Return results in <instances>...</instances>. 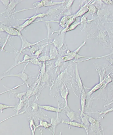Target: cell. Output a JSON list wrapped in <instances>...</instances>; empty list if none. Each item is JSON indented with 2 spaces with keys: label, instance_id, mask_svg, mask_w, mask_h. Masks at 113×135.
<instances>
[{
  "label": "cell",
  "instance_id": "cell-1",
  "mask_svg": "<svg viewBox=\"0 0 113 135\" xmlns=\"http://www.w3.org/2000/svg\"><path fill=\"white\" fill-rule=\"evenodd\" d=\"M20 37L21 40L22 45L21 47V49L20 50H15V60L16 64L17 63V62L18 59H19V57L20 56V54H22V52L25 49H27V48L32 47V46H34V45H37V44L40 43V42L45 41V40L47 39V38H49V37H48V38H45L44 39L41 40V41H37V42L32 43L29 42L28 41H27L26 39L22 35Z\"/></svg>",
  "mask_w": 113,
  "mask_h": 135
},
{
  "label": "cell",
  "instance_id": "cell-2",
  "mask_svg": "<svg viewBox=\"0 0 113 135\" xmlns=\"http://www.w3.org/2000/svg\"><path fill=\"white\" fill-rule=\"evenodd\" d=\"M37 18H40L39 15V14L37 15H35L31 17L27 18L18 20V21L24 20H26V21L21 25L16 26V27L15 26L14 27L21 32V31H22L26 27H28V26L30 25L31 24L33 23L35 21Z\"/></svg>",
  "mask_w": 113,
  "mask_h": 135
},
{
  "label": "cell",
  "instance_id": "cell-3",
  "mask_svg": "<svg viewBox=\"0 0 113 135\" xmlns=\"http://www.w3.org/2000/svg\"><path fill=\"white\" fill-rule=\"evenodd\" d=\"M68 117L70 120L74 121L76 120H79V113H77L73 111L70 109L69 107H64L62 109V112Z\"/></svg>",
  "mask_w": 113,
  "mask_h": 135
},
{
  "label": "cell",
  "instance_id": "cell-4",
  "mask_svg": "<svg viewBox=\"0 0 113 135\" xmlns=\"http://www.w3.org/2000/svg\"><path fill=\"white\" fill-rule=\"evenodd\" d=\"M1 27L3 28L4 32H6L10 35L14 36H19V37L22 35L21 32L19 31L15 27L8 26L1 24Z\"/></svg>",
  "mask_w": 113,
  "mask_h": 135
},
{
  "label": "cell",
  "instance_id": "cell-5",
  "mask_svg": "<svg viewBox=\"0 0 113 135\" xmlns=\"http://www.w3.org/2000/svg\"><path fill=\"white\" fill-rule=\"evenodd\" d=\"M29 64V63H27V64L26 65L24 69L23 70L22 72L20 73L17 74H9L8 75H4L2 76H0V80H1L3 78H6L7 77H11V76H13V77H16L19 78L21 79L23 81H24L25 83L27 84V80H28L29 78L28 75L26 74L25 72V70L26 68V67Z\"/></svg>",
  "mask_w": 113,
  "mask_h": 135
},
{
  "label": "cell",
  "instance_id": "cell-6",
  "mask_svg": "<svg viewBox=\"0 0 113 135\" xmlns=\"http://www.w3.org/2000/svg\"><path fill=\"white\" fill-rule=\"evenodd\" d=\"M62 123L67 124L69 126L70 128L71 127H76V128H84L86 131V133H88V127L82 124L75 121H72L69 120H62Z\"/></svg>",
  "mask_w": 113,
  "mask_h": 135
},
{
  "label": "cell",
  "instance_id": "cell-7",
  "mask_svg": "<svg viewBox=\"0 0 113 135\" xmlns=\"http://www.w3.org/2000/svg\"><path fill=\"white\" fill-rule=\"evenodd\" d=\"M75 75H76V83L78 86L79 87L80 93L85 89H84V85L79 74L78 66L77 63H75Z\"/></svg>",
  "mask_w": 113,
  "mask_h": 135
},
{
  "label": "cell",
  "instance_id": "cell-8",
  "mask_svg": "<svg viewBox=\"0 0 113 135\" xmlns=\"http://www.w3.org/2000/svg\"><path fill=\"white\" fill-rule=\"evenodd\" d=\"M69 94V91L66 86L65 84H64V85L62 87L61 89L60 94L62 98L65 101V106L64 107H68V97Z\"/></svg>",
  "mask_w": 113,
  "mask_h": 135
},
{
  "label": "cell",
  "instance_id": "cell-9",
  "mask_svg": "<svg viewBox=\"0 0 113 135\" xmlns=\"http://www.w3.org/2000/svg\"><path fill=\"white\" fill-rule=\"evenodd\" d=\"M80 93L81 106L80 115H82L84 113V112H85L87 96L85 90L82 91Z\"/></svg>",
  "mask_w": 113,
  "mask_h": 135
},
{
  "label": "cell",
  "instance_id": "cell-10",
  "mask_svg": "<svg viewBox=\"0 0 113 135\" xmlns=\"http://www.w3.org/2000/svg\"><path fill=\"white\" fill-rule=\"evenodd\" d=\"M57 115L56 118H52L51 119L50 123L52 124V127H53V135H55V131L56 127L58 124L62 123V119L60 118L59 114V113H57Z\"/></svg>",
  "mask_w": 113,
  "mask_h": 135
},
{
  "label": "cell",
  "instance_id": "cell-11",
  "mask_svg": "<svg viewBox=\"0 0 113 135\" xmlns=\"http://www.w3.org/2000/svg\"><path fill=\"white\" fill-rule=\"evenodd\" d=\"M39 107L41 109L49 112H55L56 113H60L62 112V109L59 107L58 108L54 107V106L50 105H39Z\"/></svg>",
  "mask_w": 113,
  "mask_h": 135
},
{
  "label": "cell",
  "instance_id": "cell-12",
  "mask_svg": "<svg viewBox=\"0 0 113 135\" xmlns=\"http://www.w3.org/2000/svg\"><path fill=\"white\" fill-rule=\"evenodd\" d=\"M35 56H31L28 55V54H25L24 55V58H23V61H21L19 62V63L17 64H16L15 65H14L13 66H12L10 68V69L8 70L7 71H6V72L4 73H7L9 71H10V70L12 69L14 67H16V66H17L18 65L24 63H29L30 60L33 59V58L35 57Z\"/></svg>",
  "mask_w": 113,
  "mask_h": 135
},
{
  "label": "cell",
  "instance_id": "cell-13",
  "mask_svg": "<svg viewBox=\"0 0 113 135\" xmlns=\"http://www.w3.org/2000/svg\"><path fill=\"white\" fill-rule=\"evenodd\" d=\"M103 85V84L102 82L96 84L94 87H93V88L91 89L87 93H86L87 97H90L95 92L98 90Z\"/></svg>",
  "mask_w": 113,
  "mask_h": 135
},
{
  "label": "cell",
  "instance_id": "cell-14",
  "mask_svg": "<svg viewBox=\"0 0 113 135\" xmlns=\"http://www.w3.org/2000/svg\"><path fill=\"white\" fill-rule=\"evenodd\" d=\"M29 126L32 132V135H35L36 130L38 128L37 126H36L33 119H32L29 121Z\"/></svg>",
  "mask_w": 113,
  "mask_h": 135
},
{
  "label": "cell",
  "instance_id": "cell-15",
  "mask_svg": "<svg viewBox=\"0 0 113 135\" xmlns=\"http://www.w3.org/2000/svg\"><path fill=\"white\" fill-rule=\"evenodd\" d=\"M21 2V1H10V3L8 7H7V9H9L10 10L13 9L17 6L18 4Z\"/></svg>",
  "mask_w": 113,
  "mask_h": 135
},
{
  "label": "cell",
  "instance_id": "cell-16",
  "mask_svg": "<svg viewBox=\"0 0 113 135\" xmlns=\"http://www.w3.org/2000/svg\"><path fill=\"white\" fill-rule=\"evenodd\" d=\"M80 116L82 122V124H84V125L86 126L87 127H89L90 126V123H89L88 119L86 118V117H85L83 115H80Z\"/></svg>",
  "mask_w": 113,
  "mask_h": 135
},
{
  "label": "cell",
  "instance_id": "cell-17",
  "mask_svg": "<svg viewBox=\"0 0 113 135\" xmlns=\"http://www.w3.org/2000/svg\"><path fill=\"white\" fill-rule=\"evenodd\" d=\"M80 23L81 22H79L77 23L76 24L71 25L68 28H66L64 30L63 32H67L74 30L80 24Z\"/></svg>",
  "mask_w": 113,
  "mask_h": 135
},
{
  "label": "cell",
  "instance_id": "cell-18",
  "mask_svg": "<svg viewBox=\"0 0 113 135\" xmlns=\"http://www.w3.org/2000/svg\"><path fill=\"white\" fill-rule=\"evenodd\" d=\"M53 43H51L49 44H46V45H44V46H43L41 47V49H40L39 50L37 51L36 52H35V55L36 56H37V58H38L39 56L40 55H41V53H42L43 50L44 48H45V47L48 46V45H51Z\"/></svg>",
  "mask_w": 113,
  "mask_h": 135
},
{
  "label": "cell",
  "instance_id": "cell-19",
  "mask_svg": "<svg viewBox=\"0 0 113 135\" xmlns=\"http://www.w3.org/2000/svg\"><path fill=\"white\" fill-rule=\"evenodd\" d=\"M52 127V124L51 123H48V122L45 121H43V128H44V129H42V131H43V130L45 129H47L49 130L52 133H53V132L50 130V127Z\"/></svg>",
  "mask_w": 113,
  "mask_h": 135
},
{
  "label": "cell",
  "instance_id": "cell-20",
  "mask_svg": "<svg viewBox=\"0 0 113 135\" xmlns=\"http://www.w3.org/2000/svg\"><path fill=\"white\" fill-rule=\"evenodd\" d=\"M14 106L8 105L0 103V111L1 112L3 113L4 110L8 108H14Z\"/></svg>",
  "mask_w": 113,
  "mask_h": 135
},
{
  "label": "cell",
  "instance_id": "cell-21",
  "mask_svg": "<svg viewBox=\"0 0 113 135\" xmlns=\"http://www.w3.org/2000/svg\"><path fill=\"white\" fill-rule=\"evenodd\" d=\"M46 54H45V55L43 56H41L38 58L39 61L40 62H44L46 61L52 60V59L50 58V56H48L46 55Z\"/></svg>",
  "mask_w": 113,
  "mask_h": 135
},
{
  "label": "cell",
  "instance_id": "cell-22",
  "mask_svg": "<svg viewBox=\"0 0 113 135\" xmlns=\"http://www.w3.org/2000/svg\"><path fill=\"white\" fill-rule=\"evenodd\" d=\"M0 2L6 7H8L10 3V1H0Z\"/></svg>",
  "mask_w": 113,
  "mask_h": 135
},
{
  "label": "cell",
  "instance_id": "cell-23",
  "mask_svg": "<svg viewBox=\"0 0 113 135\" xmlns=\"http://www.w3.org/2000/svg\"><path fill=\"white\" fill-rule=\"evenodd\" d=\"M111 109H110L107 110V111H105L104 112H102L101 113V114H103L104 115H106V114H107L108 113L110 112H112L113 111V108H111Z\"/></svg>",
  "mask_w": 113,
  "mask_h": 135
},
{
  "label": "cell",
  "instance_id": "cell-24",
  "mask_svg": "<svg viewBox=\"0 0 113 135\" xmlns=\"http://www.w3.org/2000/svg\"><path fill=\"white\" fill-rule=\"evenodd\" d=\"M103 2L108 4L112 5L113 4L112 1H103Z\"/></svg>",
  "mask_w": 113,
  "mask_h": 135
},
{
  "label": "cell",
  "instance_id": "cell-25",
  "mask_svg": "<svg viewBox=\"0 0 113 135\" xmlns=\"http://www.w3.org/2000/svg\"><path fill=\"white\" fill-rule=\"evenodd\" d=\"M59 135H62V132H60Z\"/></svg>",
  "mask_w": 113,
  "mask_h": 135
},
{
  "label": "cell",
  "instance_id": "cell-26",
  "mask_svg": "<svg viewBox=\"0 0 113 135\" xmlns=\"http://www.w3.org/2000/svg\"><path fill=\"white\" fill-rule=\"evenodd\" d=\"M2 38H1V37H0V42H1V41H2Z\"/></svg>",
  "mask_w": 113,
  "mask_h": 135
},
{
  "label": "cell",
  "instance_id": "cell-27",
  "mask_svg": "<svg viewBox=\"0 0 113 135\" xmlns=\"http://www.w3.org/2000/svg\"><path fill=\"white\" fill-rule=\"evenodd\" d=\"M0 49H1V50L2 49V47H1V46H0Z\"/></svg>",
  "mask_w": 113,
  "mask_h": 135
}]
</instances>
